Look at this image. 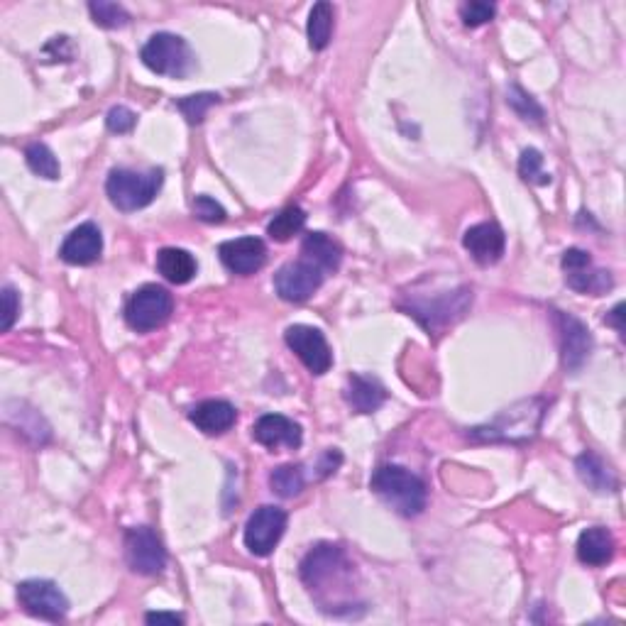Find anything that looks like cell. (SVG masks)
<instances>
[{
  "label": "cell",
  "mask_w": 626,
  "mask_h": 626,
  "mask_svg": "<svg viewBox=\"0 0 626 626\" xmlns=\"http://www.w3.org/2000/svg\"><path fill=\"white\" fill-rule=\"evenodd\" d=\"M546 409L548 402L541 397L516 402L509 409L499 411L487 424L470 428V438L477 443H512V446L529 443L541 431Z\"/></svg>",
  "instance_id": "1"
},
{
  "label": "cell",
  "mask_w": 626,
  "mask_h": 626,
  "mask_svg": "<svg viewBox=\"0 0 626 626\" xmlns=\"http://www.w3.org/2000/svg\"><path fill=\"white\" fill-rule=\"evenodd\" d=\"M353 568L348 556L340 546L333 543H321V546L311 548L306 558L301 560V580L309 587V592L321 604L326 595L331 592V585H338L345 595L353 597V587H350V578H353Z\"/></svg>",
  "instance_id": "2"
},
{
  "label": "cell",
  "mask_w": 626,
  "mask_h": 626,
  "mask_svg": "<svg viewBox=\"0 0 626 626\" xmlns=\"http://www.w3.org/2000/svg\"><path fill=\"white\" fill-rule=\"evenodd\" d=\"M370 490L384 504H389L394 512L406 516V519L419 516L426 509V482L411 470L402 468V465H382V468H377L370 480Z\"/></svg>",
  "instance_id": "3"
},
{
  "label": "cell",
  "mask_w": 626,
  "mask_h": 626,
  "mask_svg": "<svg viewBox=\"0 0 626 626\" xmlns=\"http://www.w3.org/2000/svg\"><path fill=\"white\" fill-rule=\"evenodd\" d=\"M162 184H164L162 169H150L147 174H142L135 172V169L120 167L108 174L106 194L118 211L133 213L150 206V203L157 199Z\"/></svg>",
  "instance_id": "4"
},
{
  "label": "cell",
  "mask_w": 626,
  "mask_h": 626,
  "mask_svg": "<svg viewBox=\"0 0 626 626\" xmlns=\"http://www.w3.org/2000/svg\"><path fill=\"white\" fill-rule=\"evenodd\" d=\"M142 64L159 76L169 79H186L196 69V57L189 42L172 32H157L147 40L140 52Z\"/></svg>",
  "instance_id": "5"
},
{
  "label": "cell",
  "mask_w": 626,
  "mask_h": 626,
  "mask_svg": "<svg viewBox=\"0 0 626 626\" xmlns=\"http://www.w3.org/2000/svg\"><path fill=\"white\" fill-rule=\"evenodd\" d=\"M174 311V299L167 289L159 284H145L130 296L125 306V321L137 333H150L164 326Z\"/></svg>",
  "instance_id": "6"
},
{
  "label": "cell",
  "mask_w": 626,
  "mask_h": 626,
  "mask_svg": "<svg viewBox=\"0 0 626 626\" xmlns=\"http://www.w3.org/2000/svg\"><path fill=\"white\" fill-rule=\"evenodd\" d=\"M289 516L284 509L274 507V504H265V507L255 509L245 524V548L257 558H265L277 548L282 541L284 531H287Z\"/></svg>",
  "instance_id": "7"
},
{
  "label": "cell",
  "mask_w": 626,
  "mask_h": 626,
  "mask_svg": "<svg viewBox=\"0 0 626 626\" xmlns=\"http://www.w3.org/2000/svg\"><path fill=\"white\" fill-rule=\"evenodd\" d=\"M18 602L32 617L62 622L69 612V600L52 580H25L18 585Z\"/></svg>",
  "instance_id": "8"
},
{
  "label": "cell",
  "mask_w": 626,
  "mask_h": 626,
  "mask_svg": "<svg viewBox=\"0 0 626 626\" xmlns=\"http://www.w3.org/2000/svg\"><path fill=\"white\" fill-rule=\"evenodd\" d=\"M287 345L296 353V358L306 365V370L311 375H326L333 365V353L328 348V340L318 328L304 326V323H296L289 326L284 333Z\"/></svg>",
  "instance_id": "9"
},
{
  "label": "cell",
  "mask_w": 626,
  "mask_h": 626,
  "mask_svg": "<svg viewBox=\"0 0 626 626\" xmlns=\"http://www.w3.org/2000/svg\"><path fill=\"white\" fill-rule=\"evenodd\" d=\"M125 558L128 565L140 575H159L167 568V551H164L162 541L152 529L147 526H135L125 536Z\"/></svg>",
  "instance_id": "10"
},
{
  "label": "cell",
  "mask_w": 626,
  "mask_h": 626,
  "mask_svg": "<svg viewBox=\"0 0 626 626\" xmlns=\"http://www.w3.org/2000/svg\"><path fill=\"white\" fill-rule=\"evenodd\" d=\"M472 304V291L460 289L453 294H443L438 299L426 301L419 299L409 306V316H414L421 326H426L428 331H438V328L455 323L458 318L465 316L468 306Z\"/></svg>",
  "instance_id": "11"
},
{
  "label": "cell",
  "mask_w": 626,
  "mask_h": 626,
  "mask_svg": "<svg viewBox=\"0 0 626 626\" xmlns=\"http://www.w3.org/2000/svg\"><path fill=\"white\" fill-rule=\"evenodd\" d=\"M323 277H326V274H323L316 265H311V262L306 260L287 262V265L274 274V289H277V294L282 296L284 301L301 304V301L311 299V296L321 289Z\"/></svg>",
  "instance_id": "12"
},
{
  "label": "cell",
  "mask_w": 626,
  "mask_h": 626,
  "mask_svg": "<svg viewBox=\"0 0 626 626\" xmlns=\"http://www.w3.org/2000/svg\"><path fill=\"white\" fill-rule=\"evenodd\" d=\"M558 336H560V355H563V367L568 372L582 370L587 358L592 353V336L580 318L570 313L556 311Z\"/></svg>",
  "instance_id": "13"
},
{
  "label": "cell",
  "mask_w": 626,
  "mask_h": 626,
  "mask_svg": "<svg viewBox=\"0 0 626 626\" xmlns=\"http://www.w3.org/2000/svg\"><path fill=\"white\" fill-rule=\"evenodd\" d=\"M218 255H221L225 269H230L233 274H240V277H247V274H255L265 267L267 247L260 238L225 240L218 247Z\"/></svg>",
  "instance_id": "14"
},
{
  "label": "cell",
  "mask_w": 626,
  "mask_h": 626,
  "mask_svg": "<svg viewBox=\"0 0 626 626\" xmlns=\"http://www.w3.org/2000/svg\"><path fill=\"white\" fill-rule=\"evenodd\" d=\"M103 252V235L98 230L96 223H81L79 228H74L67 235L62 247H59V257H62L67 265L86 267L93 262L101 260Z\"/></svg>",
  "instance_id": "15"
},
{
  "label": "cell",
  "mask_w": 626,
  "mask_h": 626,
  "mask_svg": "<svg viewBox=\"0 0 626 626\" xmlns=\"http://www.w3.org/2000/svg\"><path fill=\"white\" fill-rule=\"evenodd\" d=\"M463 245L477 265L490 267L502 260L507 238H504V230L497 223H477L465 230Z\"/></svg>",
  "instance_id": "16"
},
{
  "label": "cell",
  "mask_w": 626,
  "mask_h": 626,
  "mask_svg": "<svg viewBox=\"0 0 626 626\" xmlns=\"http://www.w3.org/2000/svg\"><path fill=\"white\" fill-rule=\"evenodd\" d=\"M252 438L269 450L277 448L296 450L301 446V441H304V433H301V426L296 424V421L287 419V416L265 414L255 421V426H252Z\"/></svg>",
  "instance_id": "17"
},
{
  "label": "cell",
  "mask_w": 626,
  "mask_h": 626,
  "mask_svg": "<svg viewBox=\"0 0 626 626\" xmlns=\"http://www.w3.org/2000/svg\"><path fill=\"white\" fill-rule=\"evenodd\" d=\"M189 419L206 436H221V433L233 428L238 411H235L233 404L223 402V399H206V402L196 404L189 411Z\"/></svg>",
  "instance_id": "18"
},
{
  "label": "cell",
  "mask_w": 626,
  "mask_h": 626,
  "mask_svg": "<svg viewBox=\"0 0 626 626\" xmlns=\"http://www.w3.org/2000/svg\"><path fill=\"white\" fill-rule=\"evenodd\" d=\"M614 551H617V541H614L612 531L602 529V526L585 529L578 538V558L590 568L607 565L614 558Z\"/></svg>",
  "instance_id": "19"
},
{
  "label": "cell",
  "mask_w": 626,
  "mask_h": 626,
  "mask_svg": "<svg viewBox=\"0 0 626 626\" xmlns=\"http://www.w3.org/2000/svg\"><path fill=\"white\" fill-rule=\"evenodd\" d=\"M345 399L358 414H372L387 402V389L375 377L353 375L348 380V387H345Z\"/></svg>",
  "instance_id": "20"
},
{
  "label": "cell",
  "mask_w": 626,
  "mask_h": 626,
  "mask_svg": "<svg viewBox=\"0 0 626 626\" xmlns=\"http://www.w3.org/2000/svg\"><path fill=\"white\" fill-rule=\"evenodd\" d=\"M301 255L306 262L316 265L323 274L336 272L343 262V247H340L331 235L326 233H309L301 243Z\"/></svg>",
  "instance_id": "21"
},
{
  "label": "cell",
  "mask_w": 626,
  "mask_h": 626,
  "mask_svg": "<svg viewBox=\"0 0 626 626\" xmlns=\"http://www.w3.org/2000/svg\"><path fill=\"white\" fill-rule=\"evenodd\" d=\"M157 269L169 284L181 287V284H189L191 279L196 277L199 265H196L194 255H191L189 250H181V247H164L157 255Z\"/></svg>",
  "instance_id": "22"
},
{
  "label": "cell",
  "mask_w": 626,
  "mask_h": 626,
  "mask_svg": "<svg viewBox=\"0 0 626 626\" xmlns=\"http://www.w3.org/2000/svg\"><path fill=\"white\" fill-rule=\"evenodd\" d=\"M575 470H578L580 480L585 482L590 490L602 492V494L617 492V487H619L617 475H614V470L604 463L600 455L592 453V450H585V453L578 455V460H575Z\"/></svg>",
  "instance_id": "23"
},
{
  "label": "cell",
  "mask_w": 626,
  "mask_h": 626,
  "mask_svg": "<svg viewBox=\"0 0 626 626\" xmlns=\"http://www.w3.org/2000/svg\"><path fill=\"white\" fill-rule=\"evenodd\" d=\"M565 282H568L570 289L580 291V294H592V296H602L604 291L612 289V277L609 272H602V269L592 267V262L587 265L568 269L565 272Z\"/></svg>",
  "instance_id": "24"
},
{
  "label": "cell",
  "mask_w": 626,
  "mask_h": 626,
  "mask_svg": "<svg viewBox=\"0 0 626 626\" xmlns=\"http://www.w3.org/2000/svg\"><path fill=\"white\" fill-rule=\"evenodd\" d=\"M306 35H309V45L316 52L328 47L333 35V5L331 3H316L309 13V23H306Z\"/></svg>",
  "instance_id": "25"
},
{
  "label": "cell",
  "mask_w": 626,
  "mask_h": 626,
  "mask_svg": "<svg viewBox=\"0 0 626 626\" xmlns=\"http://www.w3.org/2000/svg\"><path fill=\"white\" fill-rule=\"evenodd\" d=\"M306 225V213L304 208L299 206H287L284 211H279L277 216L272 218V223L267 225V235L277 243H287V240L294 238L296 233H301Z\"/></svg>",
  "instance_id": "26"
},
{
  "label": "cell",
  "mask_w": 626,
  "mask_h": 626,
  "mask_svg": "<svg viewBox=\"0 0 626 626\" xmlns=\"http://www.w3.org/2000/svg\"><path fill=\"white\" fill-rule=\"evenodd\" d=\"M304 485L306 480L301 465H282V468L272 470V475H269V487H272V492H277L279 497L284 499L296 497V494L304 490Z\"/></svg>",
  "instance_id": "27"
},
{
  "label": "cell",
  "mask_w": 626,
  "mask_h": 626,
  "mask_svg": "<svg viewBox=\"0 0 626 626\" xmlns=\"http://www.w3.org/2000/svg\"><path fill=\"white\" fill-rule=\"evenodd\" d=\"M25 162H27V167H30L32 172L42 179H59V174H62L59 159L54 157V152L49 150L47 145H42V142H35V145L27 147Z\"/></svg>",
  "instance_id": "28"
},
{
  "label": "cell",
  "mask_w": 626,
  "mask_h": 626,
  "mask_svg": "<svg viewBox=\"0 0 626 626\" xmlns=\"http://www.w3.org/2000/svg\"><path fill=\"white\" fill-rule=\"evenodd\" d=\"M89 13L93 18V23L106 27V30H118V27H125L130 23V15L123 5L118 3H108V0H93L89 3Z\"/></svg>",
  "instance_id": "29"
},
{
  "label": "cell",
  "mask_w": 626,
  "mask_h": 626,
  "mask_svg": "<svg viewBox=\"0 0 626 626\" xmlns=\"http://www.w3.org/2000/svg\"><path fill=\"white\" fill-rule=\"evenodd\" d=\"M218 101H221L218 93H194V96L181 98V101L177 103V108L184 113V118L189 120L191 125H199L203 123V118H206V113L211 111Z\"/></svg>",
  "instance_id": "30"
},
{
  "label": "cell",
  "mask_w": 626,
  "mask_h": 626,
  "mask_svg": "<svg viewBox=\"0 0 626 626\" xmlns=\"http://www.w3.org/2000/svg\"><path fill=\"white\" fill-rule=\"evenodd\" d=\"M507 103L514 108V113L519 115V118L524 120H531V123H543V108L538 106L536 98L529 96L521 86H509V93H507Z\"/></svg>",
  "instance_id": "31"
},
{
  "label": "cell",
  "mask_w": 626,
  "mask_h": 626,
  "mask_svg": "<svg viewBox=\"0 0 626 626\" xmlns=\"http://www.w3.org/2000/svg\"><path fill=\"white\" fill-rule=\"evenodd\" d=\"M543 157L541 152L529 147V150L521 152L519 159V174L524 181H531V184H551V174L543 172Z\"/></svg>",
  "instance_id": "32"
},
{
  "label": "cell",
  "mask_w": 626,
  "mask_h": 626,
  "mask_svg": "<svg viewBox=\"0 0 626 626\" xmlns=\"http://www.w3.org/2000/svg\"><path fill=\"white\" fill-rule=\"evenodd\" d=\"M494 5L490 3H480V0H472V3L460 5V20H463L465 27H480L487 25L494 18Z\"/></svg>",
  "instance_id": "33"
},
{
  "label": "cell",
  "mask_w": 626,
  "mask_h": 626,
  "mask_svg": "<svg viewBox=\"0 0 626 626\" xmlns=\"http://www.w3.org/2000/svg\"><path fill=\"white\" fill-rule=\"evenodd\" d=\"M106 125L111 133H118V135H128L133 133V128L137 125V115L130 111L128 106H115L108 111V118H106Z\"/></svg>",
  "instance_id": "34"
},
{
  "label": "cell",
  "mask_w": 626,
  "mask_h": 626,
  "mask_svg": "<svg viewBox=\"0 0 626 626\" xmlns=\"http://www.w3.org/2000/svg\"><path fill=\"white\" fill-rule=\"evenodd\" d=\"M194 216L203 223H223L225 208L211 196H196L194 199Z\"/></svg>",
  "instance_id": "35"
},
{
  "label": "cell",
  "mask_w": 626,
  "mask_h": 626,
  "mask_svg": "<svg viewBox=\"0 0 626 626\" xmlns=\"http://www.w3.org/2000/svg\"><path fill=\"white\" fill-rule=\"evenodd\" d=\"M20 316V296L13 287L3 289V331H10L15 318Z\"/></svg>",
  "instance_id": "36"
},
{
  "label": "cell",
  "mask_w": 626,
  "mask_h": 626,
  "mask_svg": "<svg viewBox=\"0 0 626 626\" xmlns=\"http://www.w3.org/2000/svg\"><path fill=\"white\" fill-rule=\"evenodd\" d=\"M340 463H343V455H340V450H336V448L326 450V453L321 455V463H318V470H321L318 472V477L333 475V472L340 468Z\"/></svg>",
  "instance_id": "37"
},
{
  "label": "cell",
  "mask_w": 626,
  "mask_h": 626,
  "mask_svg": "<svg viewBox=\"0 0 626 626\" xmlns=\"http://www.w3.org/2000/svg\"><path fill=\"white\" fill-rule=\"evenodd\" d=\"M145 619L147 624H184V617L172 612H150Z\"/></svg>",
  "instance_id": "38"
},
{
  "label": "cell",
  "mask_w": 626,
  "mask_h": 626,
  "mask_svg": "<svg viewBox=\"0 0 626 626\" xmlns=\"http://www.w3.org/2000/svg\"><path fill=\"white\" fill-rule=\"evenodd\" d=\"M622 311H624V304H617V306H614L612 316H607V323H609V326L617 328L619 333L624 331V326H622V316H624V313H622Z\"/></svg>",
  "instance_id": "39"
}]
</instances>
